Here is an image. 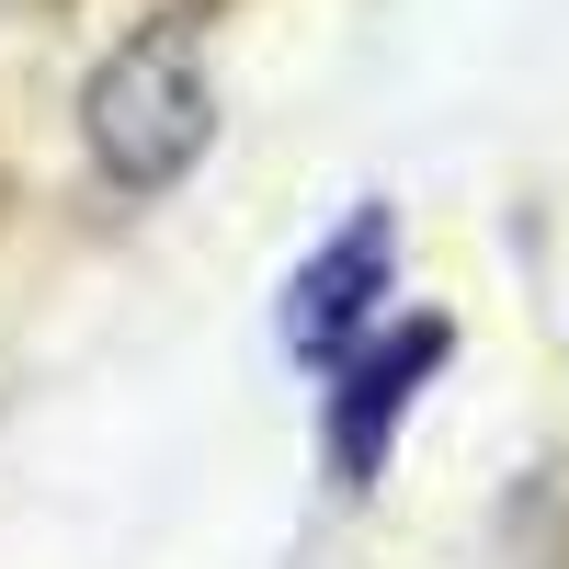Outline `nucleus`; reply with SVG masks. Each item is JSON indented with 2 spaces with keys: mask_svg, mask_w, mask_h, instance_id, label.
<instances>
[{
  "mask_svg": "<svg viewBox=\"0 0 569 569\" xmlns=\"http://www.w3.org/2000/svg\"><path fill=\"white\" fill-rule=\"evenodd\" d=\"M80 149H91V171H103L114 194H137V206L171 194V182L217 149V91H206L194 34H182V23L126 34L114 58L91 69V91H80Z\"/></svg>",
  "mask_w": 569,
  "mask_h": 569,
  "instance_id": "f257e3e1",
  "label": "nucleus"
},
{
  "mask_svg": "<svg viewBox=\"0 0 569 569\" xmlns=\"http://www.w3.org/2000/svg\"><path fill=\"white\" fill-rule=\"evenodd\" d=\"M445 353H456V330L445 319H410V330H388V342H365V353L330 365L342 388H330V410H319V445H330V479H342V490H376V467H388L421 376H433Z\"/></svg>",
  "mask_w": 569,
  "mask_h": 569,
  "instance_id": "f03ea898",
  "label": "nucleus"
},
{
  "mask_svg": "<svg viewBox=\"0 0 569 569\" xmlns=\"http://www.w3.org/2000/svg\"><path fill=\"white\" fill-rule=\"evenodd\" d=\"M376 297H388V206H365L330 251L297 262V284H284V353L297 365H342L365 342Z\"/></svg>",
  "mask_w": 569,
  "mask_h": 569,
  "instance_id": "7ed1b4c3",
  "label": "nucleus"
}]
</instances>
